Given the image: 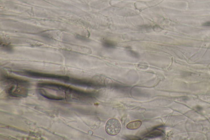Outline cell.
I'll list each match as a JSON object with an SVG mask.
<instances>
[{
    "label": "cell",
    "mask_w": 210,
    "mask_h": 140,
    "mask_svg": "<svg viewBox=\"0 0 210 140\" xmlns=\"http://www.w3.org/2000/svg\"><path fill=\"white\" fill-rule=\"evenodd\" d=\"M40 95L51 100L69 102H84L90 100L92 94L70 86L52 82H42L37 84Z\"/></svg>",
    "instance_id": "cell-1"
},
{
    "label": "cell",
    "mask_w": 210,
    "mask_h": 140,
    "mask_svg": "<svg viewBox=\"0 0 210 140\" xmlns=\"http://www.w3.org/2000/svg\"><path fill=\"white\" fill-rule=\"evenodd\" d=\"M1 82L5 92L10 97L24 98L28 95L30 84L27 81L3 75L1 77Z\"/></svg>",
    "instance_id": "cell-2"
},
{
    "label": "cell",
    "mask_w": 210,
    "mask_h": 140,
    "mask_svg": "<svg viewBox=\"0 0 210 140\" xmlns=\"http://www.w3.org/2000/svg\"><path fill=\"white\" fill-rule=\"evenodd\" d=\"M20 75L26 76V77L32 78L53 80L64 82V83L71 84V85L81 86V87H93L94 86L93 83L87 81L70 77L66 76L46 74V73L35 72L34 71H29V70L21 71L20 72Z\"/></svg>",
    "instance_id": "cell-3"
},
{
    "label": "cell",
    "mask_w": 210,
    "mask_h": 140,
    "mask_svg": "<svg viewBox=\"0 0 210 140\" xmlns=\"http://www.w3.org/2000/svg\"><path fill=\"white\" fill-rule=\"evenodd\" d=\"M120 122L117 119L112 118L109 120L106 123L105 130L106 132L110 136L118 135L121 130Z\"/></svg>",
    "instance_id": "cell-4"
},
{
    "label": "cell",
    "mask_w": 210,
    "mask_h": 140,
    "mask_svg": "<svg viewBox=\"0 0 210 140\" xmlns=\"http://www.w3.org/2000/svg\"><path fill=\"white\" fill-rule=\"evenodd\" d=\"M142 125V122L140 120H137L133 121L127 124L126 125L127 128L129 129H136L139 128Z\"/></svg>",
    "instance_id": "cell-5"
},
{
    "label": "cell",
    "mask_w": 210,
    "mask_h": 140,
    "mask_svg": "<svg viewBox=\"0 0 210 140\" xmlns=\"http://www.w3.org/2000/svg\"><path fill=\"white\" fill-rule=\"evenodd\" d=\"M103 45L104 47L106 48H113L116 47V44L115 43L108 41H104L103 42Z\"/></svg>",
    "instance_id": "cell-6"
},
{
    "label": "cell",
    "mask_w": 210,
    "mask_h": 140,
    "mask_svg": "<svg viewBox=\"0 0 210 140\" xmlns=\"http://www.w3.org/2000/svg\"><path fill=\"white\" fill-rule=\"evenodd\" d=\"M129 52L130 54L132 55L133 56H134V57H138V56H139V55H138V54H137V53H136V52H133V51L131 50H129Z\"/></svg>",
    "instance_id": "cell-7"
},
{
    "label": "cell",
    "mask_w": 210,
    "mask_h": 140,
    "mask_svg": "<svg viewBox=\"0 0 210 140\" xmlns=\"http://www.w3.org/2000/svg\"><path fill=\"white\" fill-rule=\"evenodd\" d=\"M203 26H204L210 27V22H208L203 24Z\"/></svg>",
    "instance_id": "cell-8"
}]
</instances>
